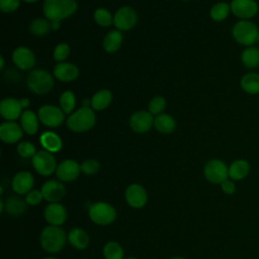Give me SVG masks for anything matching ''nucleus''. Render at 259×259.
<instances>
[{
    "mask_svg": "<svg viewBox=\"0 0 259 259\" xmlns=\"http://www.w3.org/2000/svg\"><path fill=\"white\" fill-rule=\"evenodd\" d=\"M44 259H57V258H55V257H46Z\"/></svg>",
    "mask_w": 259,
    "mask_h": 259,
    "instance_id": "51",
    "label": "nucleus"
},
{
    "mask_svg": "<svg viewBox=\"0 0 259 259\" xmlns=\"http://www.w3.org/2000/svg\"><path fill=\"white\" fill-rule=\"evenodd\" d=\"M257 40H258V41H259V35H258V39H257Z\"/></svg>",
    "mask_w": 259,
    "mask_h": 259,
    "instance_id": "53",
    "label": "nucleus"
},
{
    "mask_svg": "<svg viewBox=\"0 0 259 259\" xmlns=\"http://www.w3.org/2000/svg\"><path fill=\"white\" fill-rule=\"evenodd\" d=\"M231 10L240 18H251L256 15L258 5L254 0H233Z\"/></svg>",
    "mask_w": 259,
    "mask_h": 259,
    "instance_id": "18",
    "label": "nucleus"
},
{
    "mask_svg": "<svg viewBox=\"0 0 259 259\" xmlns=\"http://www.w3.org/2000/svg\"><path fill=\"white\" fill-rule=\"evenodd\" d=\"M38 115L31 110H24L20 116L21 127L27 135H34L38 130Z\"/></svg>",
    "mask_w": 259,
    "mask_h": 259,
    "instance_id": "25",
    "label": "nucleus"
},
{
    "mask_svg": "<svg viewBox=\"0 0 259 259\" xmlns=\"http://www.w3.org/2000/svg\"><path fill=\"white\" fill-rule=\"evenodd\" d=\"M19 101H20V104H21L22 108H27L29 106V104H30L29 99H27V98H22Z\"/></svg>",
    "mask_w": 259,
    "mask_h": 259,
    "instance_id": "45",
    "label": "nucleus"
},
{
    "mask_svg": "<svg viewBox=\"0 0 259 259\" xmlns=\"http://www.w3.org/2000/svg\"><path fill=\"white\" fill-rule=\"evenodd\" d=\"M234 38L241 45L251 46L258 39L257 26L248 20H241L237 22L232 30Z\"/></svg>",
    "mask_w": 259,
    "mask_h": 259,
    "instance_id": "6",
    "label": "nucleus"
},
{
    "mask_svg": "<svg viewBox=\"0 0 259 259\" xmlns=\"http://www.w3.org/2000/svg\"><path fill=\"white\" fill-rule=\"evenodd\" d=\"M241 87L249 94L259 93V74L249 73L244 75L241 79Z\"/></svg>",
    "mask_w": 259,
    "mask_h": 259,
    "instance_id": "30",
    "label": "nucleus"
},
{
    "mask_svg": "<svg viewBox=\"0 0 259 259\" xmlns=\"http://www.w3.org/2000/svg\"><path fill=\"white\" fill-rule=\"evenodd\" d=\"M20 0H0V9L4 13H11L19 6Z\"/></svg>",
    "mask_w": 259,
    "mask_h": 259,
    "instance_id": "42",
    "label": "nucleus"
},
{
    "mask_svg": "<svg viewBox=\"0 0 259 259\" xmlns=\"http://www.w3.org/2000/svg\"><path fill=\"white\" fill-rule=\"evenodd\" d=\"M123 248L115 241H109L103 247V256L105 259H123Z\"/></svg>",
    "mask_w": 259,
    "mask_h": 259,
    "instance_id": "31",
    "label": "nucleus"
},
{
    "mask_svg": "<svg viewBox=\"0 0 259 259\" xmlns=\"http://www.w3.org/2000/svg\"><path fill=\"white\" fill-rule=\"evenodd\" d=\"M112 100V94L107 89H101L97 91L91 98V107L94 110H103L105 109Z\"/></svg>",
    "mask_w": 259,
    "mask_h": 259,
    "instance_id": "27",
    "label": "nucleus"
},
{
    "mask_svg": "<svg viewBox=\"0 0 259 259\" xmlns=\"http://www.w3.org/2000/svg\"><path fill=\"white\" fill-rule=\"evenodd\" d=\"M89 105H91V100L84 99L83 100V107H89Z\"/></svg>",
    "mask_w": 259,
    "mask_h": 259,
    "instance_id": "47",
    "label": "nucleus"
},
{
    "mask_svg": "<svg viewBox=\"0 0 259 259\" xmlns=\"http://www.w3.org/2000/svg\"><path fill=\"white\" fill-rule=\"evenodd\" d=\"M44 199L49 202H59L66 195V187L58 180H49L41 186Z\"/></svg>",
    "mask_w": 259,
    "mask_h": 259,
    "instance_id": "15",
    "label": "nucleus"
},
{
    "mask_svg": "<svg viewBox=\"0 0 259 259\" xmlns=\"http://www.w3.org/2000/svg\"><path fill=\"white\" fill-rule=\"evenodd\" d=\"M27 205L25 199L12 195L5 200V211L11 217H19L26 211Z\"/></svg>",
    "mask_w": 259,
    "mask_h": 259,
    "instance_id": "24",
    "label": "nucleus"
},
{
    "mask_svg": "<svg viewBox=\"0 0 259 259\" xmlns=\"http://www.w3.org/2000/svg\"><path fill=\"white\" fill-rule=\"evenodd\" d=\"M125 259H138V258H135V257H128V258H125Z\"/></svg>",
    "mask_w": 259,
    "mask_h": 259,
    "instance_id": "52",
    "label": "nucleus"
},
{
    "mask_svg": "<svg viewBox=\"0 0 259 259\" xmlns=\"http://www.w3.org/2000/svg\"><path fill=\"white\" fill-rule=\"evenodd\" d=\"M95 113L90 107H81L71 113L67 118L68 127L76 133L89 131L95 124Z\"/></svg>",
    "mask_w": 259,
    "mask_h": 259,
    "instance_id": "3",
    "label": "nucleus"
},
{
    "mask_svg": "<svg viewBox=\"0 0 259 259\" xmlns=\"http://www.w3.org/2000/svg\"><path fill=\"white\" fill-rule=\"evenodd\" d=\"M0 113L3 118L13 121L22 114V106L20 101L15 98H5L0 103Z\"/></svg>",
    "mask_w": 259,
    "mask_h": 259,
    "instance_id": "19",
    "label": "nucleus"
},
{
    "mask_svg": "<svg viewBox=\"0 0 259 259\" xmlns=\"http://www.w3.org/2000/svg\"><path fill=\"white\" fill-rule=\"evenodd\" d=\"M154 126L162 134H170L176 127L175 119L166 113H161L154 118Z\"/></svg>",
    "mask_w": 259,
    "mask_h": 259,
    "instance_id": "28",
    "label": "nucleus"
},
{
    "mask_svg": "<svg viewBox=\"0 0 259 259\" xmlns=\"http://www.w3.org/2000/svg\"><path fill=\"white\" fill-rule=\"evenodd\" d=\"M31 159L32 166L38 174L42 176H49L56 172L57 163L53 153H50L46 150H40L36 152Z\"/></svg>",
    "mask_w": 259,
    "mask_h": 259,
    "instance_id": "7",
    "label": "nucleus"
},
{
    "mask_svg": "<svg viewBox=\"0 0 259 259\" xmlns=\"http://www.w3.org/2000/svg\"><path fill=\"white\" fill-rule=\"evenodd\" d=\"M69 55H70V47L65 42L59 44L54 50V59L60 63L66 60Z\"/></svg>",
    "mask_w": 259,
    "mask_h": 259,
    "instance_id": "40",
    "label": "nucleus"
},
{
    "mask_svg": "<svg viewBox=\"0 0 259 259\" xmlns=\"http://www.w3.org/2000/svg\"><path fill=\"white\" fill-rule=\"evenodd\" d=\"M166 107V100L162 96H155L149 103V111L154 115L161 114Z\"/></svg>",
    "mask_w": 259,
    "mask_h": 259,
    "instance_id": "37",
    "label": "nucleus"
},
{
    "mask_svg": "<svg viewBox=\"0 0 259 259\" xmlns=\"http://www.w3.org/2000/svg\"><path fill=\"white\" fill-rule=\"evenodd\" d=\"M138 22V14L136 10L130 6L119 8L113 16V24L118 30H130L135 27Z\"/></svg>",
    "mask_w": 259,
    "mask_h": 259,
    "instance_id": "10",
    "label": "nucleus"
},
{
    "mask_svg": "<svg viewBox=\"0 0 259 259\" xmlns=\"http://www.w3.org/2000/svg\"><path fill=\"white\" fill-rule=\"evenodd\" d=\"M94 20L100 26H109L113 23V17L111 13L105 8H98L94 11Z\"/></svg>",
    "mask_w": 259,
    "mask_h": 259,
    "instance_id": "36",
    "label": "nucleus"
},
{
    "mask_svg": "<svg viewBox=\"0 0 259 259\" xmlns=\"http://www.w3.org/2000/svg\"><path fill=\"white\" fill-rule=\"evenodd\" d=\"M24 2H27V3H34V2H36V1H38V0H23Z\"/></svg>",
    "mask_w": 259,
    "mask_h": 259,
    "instance_id": "49",
    "label": "nucleus"
},
{
    "mask_svg": "<svg viewBox=\"0 0 259 259\" xmlns=\"http://www.w3.org/2000/svg\"><path fill=\"white\" fill-rule=\"evenodd\" d=\"M61 26V21L59 20H54V21H51V28L54 29V30H57L59 29Z\"/></svg>",
    "mask_w": 259,
    "mask_h": 259,
    "instance_id": "44",
    "label": "nucleus"
},
{
    "mask_svg": "<svg viewBox=\"0 0 259 259\" xmlns=\"http://www.w3.org/2000/svg\"><path fill=\"white\" fill-rule=\"evenodd\" d=\"M51 28V21H48V19L44 18H36L31 21L29 24V30L31 33L37 36L46 35Z\"/></svg>",
    "mask_w": 259,
    "mask_h": 259,
    "instance_id": "33",
    "label": "nucleus"
},
{
    "mask_svg": "<svg viewBox=\"0 0 259 259\" xmlns=\"http://www.w3.org/2000/svg\"><path fill=\"white\" fill-rule=\"evenodd\" d=\"M68 241L77 250H84L88 247L90 238L86 231L81 228H74L68 234Z\"/></svg>",
    "mask_w": 259,
    "mask_h": 259,
    "instance_id": "22",
    "label": "nucleus"
},
{
    "mask_svg": "<svg viewBox=\"0 0 259 259\" xmlns=\"http://www.w3.org/2000/svg\"><path fill=\"white\" fill-rule=\"evenodd\" d=\"M169 259H185V258H183V257H179V256H176V257H171V258H169Z\"/></svg>",
    "mask_w": 259,
    "mask_h": 259,
    "instance_id": "50",
    "label": "nucleus"
},
{
    "mask_svg": "<svg viewBox=\"0 0 259 259\" xmlns=\"http://www.w3.org/2000/svg\"><path fill=\"white\" fill-rule=\"evenodd\" d=\"M243 64L247 68H255L259 65V49L250 47L246 49L241 56Z\"/></svg>",
    "mask_w": 259,
    "mask_h": 259,
    "instance_id": "32",
    "label": "nucleus"
},
{
    "mask_svg": "<svg viewBox=\"0 0 259 259\" xmlns=\"http://www.w3.org/2000/svg\"><path fill=\"white\" fill-rule=\"evenodd\" d=\"M81 172V165L75 160L66 159L62 161L56 169V175L60 181L71 182L78 178Z\"/></svg>",
    "mask_w": 259,
    "mask_h": 259,
    "instance_id": "12",
    "label": "nucleus"
},
{
    "mask_svg": "<svg viewBox=\"0 0 259 259\" xmlns=\"http://www.w3.org/2000/svg\"><path fill=\"white\" fill-rule=\"evenodd\" d=\"M34 178L28 171H20L16 173L11 182L13 191L19 195L27 194L30 190H32Z\"/></svg>",
    "mask_w": 259,
    "mask_h": 259,
    "instance_id": "16",
    "label": "nucleus"
},
{
    "mask_svg": "<svg viewBox=\"0 0 259 259\" xmlns=\"http://www.w3.org/2000/svg\"><path fill=\"white\" fill-rule=\"evenodd\" d=\"M44 217L51 226H62L67 220V209L59 202H50L45 207Z\"/></svg>",
    "mask_w": 259,
    "mask_h": 259,
    "instance_id": "13",
    "label": "nucleus"
},
{
    "mask_svg": "<svg viewBox=\"0 0 259 259\" xmlns=\"http://www.w3.org/2000/svg\"><path fill=\"white\" fill-rule=\"evenodd\" d=\"M68 235L58 226H48L42 229L39 236L40 246L48 253H58L66 245Z\"/></svg>",
    "mask_w": 259,
    "mask_h": 259,
    "instance_id": "1",
    "label": "nucleus"
},
{
    "mask_svg": "<svg viewBox=\"0 0 259 259\" xmlns=\"http://www.w3.org/2000/svg\"><path fill=\"white\" fill-rule=\"evenodd\" d=\"M5 211V201L1 198L0 199V212L3 213Z\"/></svg>",
    "mask_w": 259,
    "mask_h": 259,
    "instance_id": "46",
    "label": "nucleus"
},
{
    "mask_svg": "<svg viewBox=\"0 0 259 259\" xmlns=\"http://www.w3.org/2000/svg\"><path fill=\"white\" fill-rule=\"evenodd\" d=\"M0 62H1V69H3V67H4V59H3L2 56L0 57Z\"/></svg>",
    "mask_w": 259,
    "mask_h": 259,
    "instance_id": "48",
    "label": "nucleus"
},
{
    "mask_svg": "<svg viewBox=\"0 0 259 259\" xmlns=\"http://www.w3.org/2000/svg\"><path fill=\"white\" fill-rule=\"evenodd\" d=\"M250 171V165L246 160H236L229 167V177L232 180L244 179Z\"/></svg>",
    "mask_w": 259,
    "mask_h": 259,
    "instance_id": "26",
    "label": "nucleus"
},
{
    "mask_svg": "<svg viewBox=\"0 0 259 259\" xmlns=\"http://www.w3.org/2000/svg\"><path fill=\"white\" fill-rule=\"evenodd\" d=\"M42 199H44L42 192H41V190H37V189H32L25 195L26 203L28 205H32V206L39 204Z\"/></svg>",
    "mask_w": 259,
    "mask_h": 259,
    "instance_id": "41",
    "label": "nucleus"
},
{
    "mask_svg": "<svg viewBox=\"0 0 259 259\" xmlns=\"http://www.w3.org/2000/svg\"><path fill=\"white\" fill-rule=\"evenodd\" d=\"M154 124V117L150 111L139 110L135 112L130 118L131 128L138 134L148 132Z\"/></svg>",
    "mask_w": 259,
    "mask_h": 259,
    "instance_id": "14",
    "label": "nucleus"
},
{
    "mask_svg": "<svg viewBox=\"0 0 259 259\" xmlns=\"http://www.w3.org/2000/svg\"><path fill=\"white\" fill-rule=\"evenodd\" d=\"M100 169V164L97 160L87 159L81 164V172L85 175H94Z\"/></svg>",
    "mask_w": 259,
    "mask_h": 259,
    "instance_id": "39",
    "label": "nucleus"
},
{
    "mask_svg": "<svg viewBox=\"0 0 259 259\" xmlns=\"http://www.w3.org/2000/svg\"><path fill=\"white\" fill-rule=\"evenodd\" d=\"M78 8L75 0H45L42 11L50 21L67 18L73 15Z\"/></svg>",
    "mask_w": 259,
    "mask_h": 259,
    "instance_id": "2",
    "label": "nucleus"
},
{
    "mask_svg": "<svg viewBox=\"0 0 259 259\" xmlns=\"http://www.w3.org/2000/svg\"><path fill=\"white\" fill-rule=\"evenodd\" d=\"M27 87L35 94H46L54 86V79L49 72L42 69L31 71L26 80Z\"/></svg>",
    "mask_w": 259,
    "mask_h": 259,
    "instance_id": "5",
    "label": "nucleus"
},
{
    "mask_svg": "<svg viewBox=\"0 0 259 259\" xmlns=\"http://www.w3.org/2000/svg\"><path fill=\"white\" fill-rule=\"evenodd\" d=\"M221 187H222V190L226 194H229V195L234 194L235 191H236V185H235L234 181L232 179H229V178L221 183Z\"/></svg>",
    "mask_w": 259,
    "mask_h": 259,
    "instance_id": "43",
    "label": "nucleus"
},
{
    "mask_svg": "<svg viewBox=\"0 0 259 259\" xmlns=\"http://www.w3.org/2000/svg\"><path fill=\"white\" fill-rule=\"evenodd\" d=\"M230 6L226 2H219L214 4L210 9V17L214 21H222L224 20L230 12Z\"/></svg>",
    "mask_w": 259,
    "mask_h": 259,
    "instance_id": "35",
    "label": "nucleus"
},
{
    "mask_svg": "<svg viewBox=\"0 0 259 259\" xmlns=\"http://www.w3.org/2000/svg\"><path fill=\"white\" fill-rule=\"evenodd\" d=\"M12 61L17 68L21 70H29L35 64V57L31 50L25 47H19L13 51Z\"/></svg>",
    "mask_w": 259,
    "mask_h": 259,
    "instance_id": "17",
    "label": "nucleus"
},
{
    "mask_svg": "<svg viewBox=\"0 0 259 259\" xmlns=\"http://www.w3.org/2000/svg\"><path fill=\"white\" fill-rule=\"evenodd\" d=\"M39 143L42 148L50 153H57L61 151L63 143L61 138L54 132H45L39 137Z\"/></svg>",
    "mask_w": 259,
    "mask_h": 259,
    "instance_id": "23",
    "label": "nucleus"
},
{
    "mask_svg": "<svg viewBox=\"0 0 259 259\" xmlns=\"http://www.w3.org/2000/svg\"><path fill=\"white\" fill-rule=\"evenodd\" d=\"M183 1H187V0H183Z\"/></svg>",
    "mask_w": 259,
    "mask_h": 259,
    "instance_id": "54",
    "label": "nucleus"
},
{
    "mask_svg": "<svg viewBox=\"0 0 259 259\" xmlns=\"http://www.w3.org/2000/svg\"><path fill=\"white\" fill-rule=\"evenodd\" d=\"M76 105V97L72 91H64L60 96V106L61 109L67 113L71 114L73 113V109Z\"/></svg>",
    "mask_w": 259,
    "mask_h": 259,
    "instance_id": "34",
    "label": "nucleus"
},
{
    "mask_svg": "<svg viewBox=\"0 0 259 259\" xmlns=\"http://www.w3.org/2000/svg\"><path fill=\"white\" fill-rule=\"evenodd\" d=\"M203 174L207 181L213 184H221L229 178V168L223 161L212 159L205 164Z\"/></svg>",
    "mask_w": 259,
    "mask_h": 259,
    "instance_id": "8",
    "label": "nucleus"
},
{
    "mask_svg": "<svg viewBox=\"0 0 259 259\" xmlns=\"http://www.w3.org/2000/svg\"><path fill=\"white\" fill-rule=\"evenodd\" d=\"M90 220L99 226H107L113 223L116 219V210L108 202L97 201L90 205L88 209Z\"/></svg>",
    "mask_w": 259,
    "mask_h": 259,
    "instance_id": "4",
    "label": "nucleus"
},
{
    "mask_svg": "<svg viewBox=\"0 0 259 259\" xmlns=\"http://www.w3.org/2000/svg\"><path fill=\"white\" fill-rule=\"evenodd\" d=\"M17 153L22 158H32L35 155L36 151H35V147L33 144H31L30 142H27V141H23L18 144Z\"/></svg>",
    "mask_w": 259,
    "mask_h": 259,
    "instance_id": "38",
    "label": "nucleus"
},
{
    "mask_svg": "<svg viewBox=\"0 0 259 259\" xmlns=\"http://www.w3.org/2000/svg\"><path fill=\"white\" fill-rule=\"evenodd\" d=\"M122 42V34L119 30L109 31L103 38V49L107 53H115L119 50Z\"/></svg>",
    "mask_w": 259,
    "mask_h": 259,
    "instance_id": "29",
    "label": "nucleus"
},
{
    "mask_svg": "<svg viewBox=\"0 0 259 259\" xmlns=\"http://www.w3.org/2000/svg\"><path fill=\"white\" fill-rule=\"evenodd\" d=\"M79 75L78 68L71 64L66 62L58 63L54 68V76L63 82H70L75 79H77Z\"/></svg>",
    "mask_w": 259,
    "mask_h": 259,
    "instance_id": "21",
    "label": "nucleus"
},
{
    "mask_svg": "<svg viewBox=\"0 0 259 259\" xmlns=\"http://www.w3.org/2000/svg\"><path fill=\"white\" fill-rule=\"evenodd\" d=\"M23 136V130L14 121H5L0 125V138L6 144H14Z\"/></svg>",
    "mask_w": 259,
    "mask_h": 259,
    "instance_id": "20",
    "label": "nucleus"
},
{
    "mask_svg": "<svg viewBox=\"0 0 259 259\" xmlns=\"http://www.w3.org/2000/svg\"><path fill=\"white\" fill-rule=\"evenodd\" d=\"M124 196L127 204L133 208H142L148 201L147 190L138 183L128 185L125 189Z\"/></svg>",
    "mask_w": 259,
    "mask_h": 259,
    "instance_id": "11",
    "label": "nucleus"
},
{
    "mask_svg": "<svg viewBox=\"0 0 259 259\" xmlns=\"http://www.w3.org/2000/svg\"><path fill=\"white\" fill-rule=\"evenodd\" d=\"M39 120L49 127H57L65 120V112L52 104H47L38 109Z\"/></svg>",
    "mask_w": 259,
    "mask_h": 259,
    "instance_id": "9",
    "label": "nucleus"
}]
</instances>
